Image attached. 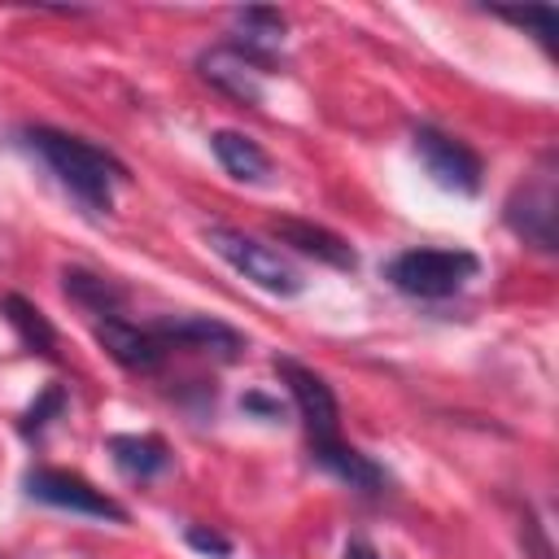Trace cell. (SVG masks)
<instances>
[{"mask_svg":"<svg viewBox=\"0 0 559 559\" xmlns=\"http://www.w3.org/2000/svg\"><path fill=\"white\" fill-rule=\"evenodd\" d=\"M22 140L44 157V166L61 179V188L83 210H92V214H109L114 210V188L127 183V166L114 153L96 148L83 135L57 131V127H31Z\"/></svg>","mask_w":559,"mask_h":559,"instance_id":"6da1fadb","label":"cell"},{"mask_svg":"<svg viewBox=\"0 0 559 559\" xmlns=\"http://www.w3.org/2000/svg\"><path fill=\"white\" fill-rule=\"evenodd\" d=\"M476 271H480V258L472 249H406L389 258L384 280L406 297L441 301V297H454L467 280H476Z\"/></svg>","mask_w":559,"mask_h":559,"instance_id":"7a4b0ae2","label":"cell"},{"mask_svg":"<svg viewBox=\"0 0 559 559\" xmlns=\"http://www.w3.org/2000/svg\"><path fill=\"white\" fill-rule=\"evenodd\" d=\"M205 240H210V249H214L231 271H240L249 284H258V288L271 293V297H297V293L306 288L301 271H297L280 249H271V245L245 236L240 227L210 223V227H205Z\"/></svg>","mask_w":559,"mask_h":559,"instance_id":"3957f363","label":"cell"},{"mask_svg":"<svg viewBox=\"0 0 559 559\" xmlns=\"http://www.w3.org/2000/svg\"><path fill=\"white\" fill-rule=\"evenodd\" d=\"M502 218H507V227H511L524 245H533V249H542V253H555V249H559V188H555V166H550V157L542 162V170H537L533 179H524V183L507 197Z\"/></svg>","mask_w":559,"mask_h":559,"instance_id":"277c9868","label":"cell"},{"mask_svg":"<svg viewBox=\"0 0 559 559\" xmlns=\"http://www.w3.org/2000/svg\"><path fill=\"white\" fill-rule=\"evenodd\" d=\"M22 489H26V498L48 502V507H61V511H74V515H92V520L127 524V507L118 498H109L105 489H96L79 472H66V467H31L22 476Z\"/></svg>","mask_w":559,"mask_h":559,"instance_id":"5b68a950","label":"cell"},{"mask_svg":"<svg viewBox=\"0 0 559 559\" xmlns=\"http://www.w3.org/2000/svg\"><path fill=\"white\" fill-rule=\"evenodd\" d=\"M415 157L424 162V170L432 175L437 188L445 192H463V197H476L480 192V179H485V162L472 144H463L459 135H445L437 127H415Z\"/></svg>","mask_w":559,"mask_h":559,"instance_id":"8992f818","label":"cell"},{"mask_svg":"<svg viewBox=\"0 0 559 559\" xmlns=\"http://www.w3.org/2000/svg\"><path fill=\"white\" fill-rule=\"evenodd\" d=\"M275 371H280V380L288 384V393H293V402H297V415H301V424H306L310 445L336 441L341 406H336L332 384H328L319 371H310V367H301V362H293V358H275Z\"/></svg>","mask_w":559,"mask_h":559,"instance_id":"52a82bcc","label":"cell"},{"mask_svg":"<svg viewBox=\"0 0 559 559\" xmlns=\"http://www.w3.org/2000/svg\"><path fill=\"white\" fill-rule=\"evenodd\" d=\"M166 349H197V354H214L223 362L240 358L249 349L245 332H236L231 323L223 319H210V314H162L153 328H148Z\"/></svg>","mask_w":559,"mask_h":559,"instance_id":"ba28073f","label":"cell"},{"mask_svg":"<svg viewBox=\"0 0 559 559\" xmlns=\"http://www.w3.org/2000/svg\"><path fill=\"white\" fill-rule=\"evenodd\" d=\"M92 332H96V341L105 345V354H109L118 367L135 371V376H153V371L166 362V345H162L148 328L127 323L122 314H114V319H96Z\"/></svg>","mask_w":559,"mask_h":559,"instance_id":"9c48e42d","label":"cell"},{"mask_svg":"<svg viewBox=\"0 0 559 559\" xmlns=\"http://www.w3.org/2000/svg\"><path fill=\"white\" fill-rule=\"evenodd\" d=\"M197 70H201V79H205L210 87H218L223 96H231V100H240V105H249V109L262 105V70H258L245 52H236L231 44L205 48V52L197 57Z\"/></svg>","mask_w":559,"mask_h":559,"instance_id":"30bf717a","label":"cell"},{"mask_svg":"<svg viewBox=\"0 0 559 559\" xmlns=\"http://www.w3.org/2000/svg\"><path fill=\"white\" fill-rule=\"evenodd\" d=\"M271 231L293 245L297 253L323 262V266H336V271H354L358 266V253L345 236H336L332 227H319V223H306V218H271Z\"/></svg>","mask_w":559,"mask_h":559,"instance_id":"8fae6325","label":"cell"},{"mask_svg":"<svg viewBox=\"0 0 559 559\" xmlns=\"http://www.w3.org/2000/svg\"><path fill=\"white\" fill-rule=\"evenodd\" d=\"M310 454H314V463H319L323 472H332L336 480H345V485L358 489V493H384V489H389V472H384L371 454H362L358 445H345L341 437L310 445Z\"/></svg>","mask_w":559,"mask_h":559,"instance_id":"7c38bea8","label":"cell"},{"mask_svg":"<svg viewBox=\"0 0 559 559\" xmlns=\"http://www.w3.org/2000/svg\"><path fill=\"white\" fill-rule=\"evenodd\" d=\"M61 288H66V297L74 306H83L96 319H114L127 306V288L118 280L100 275V271H87V266H66L61 271Z\"/></svg>","mask_w":559,"mask_h":559,"instance_id":"4fadbf2b","label":"cell"},{"mask_svg":"<svg viewBox=\"0 0 559 559\" xmlns=\"http://www.w3.org/2000/svg\"><path fill=\"white\" fill-rule=\"evenodd\" d=\"M109 454H114V467L131 480H153L170 467V445L157 432H118L109 437Z\"/></svg>","mask_w":559,"mask_h":559,"instance_id":"5bb4252c","label":"cell"},{"mask_svg":"<svg viewBox=\"0 0 559 559\" xmlns=\"http://www.w3.org/2000/svg\"><path fill=\"white\" fill-rule=\"evenodd\" d=\"M210 148H214L218 166H223L231 179H240V183H266V179H271V157H266V148H262L258 140H249L245 131L223 127V131L210 135Z\"/></svg>","mask_w":559,"mask_h":559,"instance_id":"9a60e30c","label":"cell"},{"mask_svg":"<svg viewBox=\"0 0 559 559\" xmlns=\"http://www.w3.org/2000/svg\"><path fill=\"white\" fill-rule=\"evenodd\" d=\"M0 314L9 319V328L17 332V341L31 354H39V358H52L57 354V328L48 323V314L35 301H26L22 293H4L0 297Z\"/></svg>","mask_w":559,"mask_h":559,"instance_id":"2e32d148","label":"cell"},{"mask_svg":"<svg viewBox=\"0 0 559 559\" xmlns=\"http://www.w3.org/2000/svg\"><path fill=\"white\" fill-rule=\"evenodd\" d=\"M66 402H70V397H66V389H61V384H48V389L26 406V415H22V424H17V428H22V437H39V432H44V428L66 411Z\"/></svg>","mask_w":559,"mask_h":559,"instance_id":"e0dca14e","label":"cell"},{"mask_svg":"<svg viewBox=\"0 0 559 559\" xmlns=\"http://www.w3.org/2000/svg\"><path fill=\"white\" fill-rule=\"evenodd\" d=\"M493 17H502V22H515V26H528L542 44H550V35L559 31V13L555 9H489Z\"/></svg>","mask_w":559,"mask_h":559,"instance_id":"ac0fdd59","label":"cell"},{"mask_svg":"<svg viewBox=\"0 0 559 559\" xmlns=\"http://www.w3.org/2000/svg\"><path fill=\"white\" fill-rule=\"evenodd\" d=\"M183 542L197 550V555H210V559H231V537H223L218 528H205V524H192L183 533Z\"/></svg>","mask_w":559,"mask_h":559,"instance_id":"d6986e66","label":"cell"},{"mask_svg":"<svg viewBox=\"0 0 559 559\" xmlns=\"http://www.w3.org/2000/svg\"><path fill=\"white\" fill-rule=\"evenodd\" d=\"M240 411H253V415H262V419H284V406H280L275 397H262V393H245V397H240Z\"/></svg>","mask_w":559,"mask_h":559,"instance_id":"ffe728a7","label":"cell"},{"mask_svg":"<svg viewBox=\"0 0 559 559\" xmlns=\"http://www.w3.org/2000/svg\"><path fill=\"white\" fill-rule=\"evenodd\" d=\"M341 559H380V555H376V546H371L367 537H349V542H345V555H341Z\"/></svg>","mask_w":559,"mask_h":559,"instance_id":"44dd1931","label":"cell"}]
</instances>
